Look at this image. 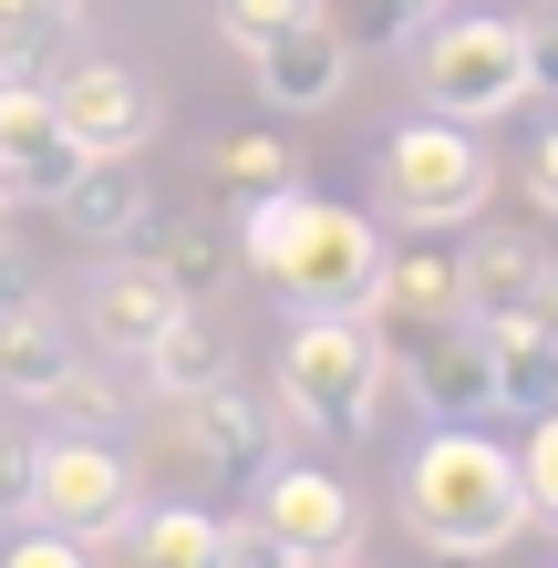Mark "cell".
I'll return each instance as SVG.
<instances>
[{
    "instance_id": "e575fe53",
    "label": "cell",
    "mask_w": 558,
    "mask_h": 568,
    "mask_svg": "<svg viewBox=\"0 0 558 568\" xmlns=\"http://www.w3.org/2000/svg\"><path fill=\"white\" fill-rule=\"evenodd\" d=\"M528 11H538V0H528Z\"/></svg>"
},
{
    "instance_id": "f1b7e54d",
    "label": "cell",
    "mask_w": 558,
    "mask_h": 568,
    "mask_svg": "<svg viewBox=\"0 0 558 568\" xmlns=\"http://www.w3.org/2000/svg\"><path fill=\"white\" fill-rule=\"evenodd\" d=\"M217 558H239V568H270V558H280V538H270L258 517H217Z\"/></svg>"
},
{
    "instance_id": "7c38bea8",
    "label": "cell",
    "mask_w": 558,
    "mask_h": 568,
    "mask_svg": "<svg viewBox=\"0 0 558 568\" xmlns=\"http://www.w3.org/2000/svg\"><path fill=\"white\" fill-rule=\"evenodd\" d=\"M373 331H383V352H414L424 331H445V321H466V280H455V258L445 248H414V258H393L383 248V270H373Z\"/></svg>"
},
{
    "instance_id": "d6a6232c",
    "label": "cell",
    "mask_w": 558,
    "mask_h": 568,
    "mask_svg": "<svg viewBox=\"0 0 558 568\" xmlns=\"http://www.w3.org/2000/svg\"><path fill=\"white\" fill-rule=\"evenodd\" d=\"M528 331H548V342H558V258H548V280H538V300H528Z\"/></svg>"
},
{
    "instance_id": "3957f363",
    "label": "cell",
    "mask_w": 558,
    "mask_h": 568,
    "mask_svg": "<svg viewBox=\"0 0 558 568\" xmlns=\"http://www.w3.org/2000/svg\"><path fill=\"white\" fill-rule=\"evenodd\" d=\"M383 383H393V352L373 311H301L280 342V414L311 424V434H342V445H363L383 424Z\"/></svg>"
},
{
    "instance_id": "e0dca14e",
    "label": "cell",
    "mask_w": 558,
    "mask_h": 568,
    "mask_svg": "<svg viewBox=\"0 0 558 568\" xmlns=\"http://www.w3.org/2000/svg\"><path fill=\"white\" fill-rule=\"evenodd\" d=\"M135 362H145V383H155V404H186V393H207V383L239 373V352H227V331L207 321V300H186Z\"/></svg>"
},
{
    "instance_id": "6da1fadb",
    "label": "cell",
    "mask_w": 558,
    "mask_h": 568,
    "mask_svg": "<svg viewBox=\"0 0 558 568\" xmlns=\"http://www.w3.org/2000/svg\"><path fill=\"white\" fill-rule=\"evenodd\" d=\"M404 538L435 548V558H497L517 527H528V476H517V455L497 434L476 424H435L404 465Z\"/></svg>"
},
{
    "instance_id": "f546056e",
    "label": "cell",
    "mask_w": 558,
    "mask_h": 568,
    "mask_svg": "<svg viewBox=\"0 0 558 568\" xmlns=\"http://www.w3.org/2000/svg\"><path fill=\"white\" fill-rule=\"evenodd\" d=\"M11 568H83V538H62V527H31V538H11Z\"/></svg>"
},
{
    "instance_id": "4dcf8cb0",
    "label": "cell",
    "mask_w": 558,
    "mask_h": 568,
    "mask_svg": "<svg viewBox=\"0 0 558 568\" xmlns=\"http://www.w3.org/2000/svg\"><path fill=\"white\" fill-rule=\"evenodd\" d=\"M31 300H42V270H31V258L0 239V321H11V311H31Z\"/></svg>"
},
{
    "instance_id": "30bf717a",
    "label": "cell",
    "mask_w": 558,
    "mask_h": 568,
    "mask_svg": "<svg viewBox=\"0 0 558 568\" xmlns=\"http://www.w3.org/2000/svg\"><path fill=\"white\" fill-rule=\"evenodd\" d=\"M83 145L62 135L52 114V83H0V176H11V207L31 196V207H52L62 186H73Z\"/></svg>"
},
{
    "instance_id": "8fae6325",
    "label": "cell",
    "mask_w": 558,
    "mask_h": 568,
    "mask_svg": "<svg viewBox=\"0 0 558 568\" xmlns=\"http://www.w3.org/2000/svg\"><path fill=\"white\" fill-rule=\"evenodd\" d=\"M248 73H258V93H270L280 114H332V104H342V83H352V42L311 11V21L270 31V42L248 52Z\"/></svg>"
},
{
    "instance_id": "d6986e66",
    "label": "cell",
    "mask_w": 558,
    "mask_h": 568,
    "mask_svg": "<svg viewBox=\"0 0 558 568\" xmlns=\"http://www.w3.org/2000/svg\"><path fill=\"white\" fill-rule=\"evenodd\" d=\"M73 362H83V352H73V321H62L52 300L11 311V321H0V404H42Z\"/></svg>"
},
{
    "instance_id": "44dd1931",
    "label": "cell",
    "mask_w": 558,
    "mask_h": 568,
    "mask_svg": "<svg viewBox=\"0 0 558 568\" xmlns=\"http://www.w3.org/2000/svg\"><path fill=\"white\" fill-rule=\"evenodd\" d=\"M207 186L227 196V207H258V196L301 186V155H290L280 135H217V155H207Z\"/></svg>"
},
{
    "instance_id": "1f68e13d",
    "label": "cell",
    "mask_w": 558,
    "mask_h": 568,
    "mask_svg": "<svg viewBox=\"0 0 558 568\" xmlns=\"http://www.w3.org/2000/svg\"><path fill=\"white\" fill-rule=\"evenodd\" d=\"M528 196H538V207L558 217V124H548L538 145H528Z\"/></svg>"
},
{
    "instance_id": "83f0119b",
    "label": "cell",
    "mask_w": 558,
    "mask_h": 568,
    "mask_svg": "<svg viewBox=\"0 0 558 568\" xmlns=\"http://www.w3.org/2000/svg\"><path fill=\"white\" fill-rule=\"evenodd\" d=\"M517 42H528V93H558V0H538L517 21Z\"/></svg>"
},
{
    "instance_id": "603a6c76",
    "label": "cell",
    "mask_w": 558,
    "mask_h": 568,
    "mask_svg": "<svg viewBox=\"0 0 558 568\" xmlns=\"http://www.w3.org/2000/svg\"><path fill=\"white\" fill-rule=\"evenodd\" d=\"M124 548L155 558V568H217V517H196V507H155L124 527Z\"/></svg>"
},
{
    "instance_id": "7402d4cb",
    "label": "cell",
    "mask_w": 558,
    "mask_h": 568,
    "mask_svg": "<svg viewBox=\"0 0 558 568\" xmlns=\"http://www.w3.org/2000/svg\"><path fill=\"white\" fill-rule=\"evenodd\" d=\"M321 21H332L352 52H414L424 31L445 21V0H321Z\"/></svg>"
},
{
    "instance_id": "836d02e7",
    "label": "cell",
    "mask_w": 558,
    "mask_h": 568,
    "mask_svg": "<svg viewBox=\"0 0 558 568\" xmlns=\"http://www.w3.org/2000/svg\"><path fill=\"white\" fill-rule=\"evenodd\" d=\"M0 207H11V176H0Z\"/></svg>"
},
{
    "instance_id": "4fadbf2b",
    "label": "cell",
    "mask_w": 558,
    "mask_h": 568,
    "mask_svg": "<svg viewBox=\"0 0 558 568\" xmlns=\"http://www.w3.org/2000/svg\"><path fill=\"white\" fill-rule=\"evenodd\" d=\"M414 373V404L424 414H445V424H476V414H497V362H486V321H445V331H424L414 352H393Z\"/></svg>"
},
{
    "instance_id": "ba28073f",
    "label": "cell",
    "mask_w": 558,
    "mask_h": 568,
    "mask_svg": "<svg viewBox=\"0 0 558 568\" xmlns=\"http://www.w3.org/2000/svg\"><path fill=\"white\" fill-rule=\"evenodd\" d=\"M52 114H62V135L83 155H145V135H155V93H145V73H124V62H62Z\"/></svg>"
},
{
    "instance_id": "cb8c5ba5",
    "label": "cell",
    "mask_w": 558,
    "mask_h": 568,
    "mask_svg": "<svg viewBox=\"0 0 558 568\" xmlns=\"http://www.w3.org/2000/svg\"><path fill=\"white\" fill-rule=\"evenodd\" d=\"M42 404H52V424H62V434H124V424H135L124 383H114V373H83V362L42 393Z\"/></svg>"
},
{
    "instance_id": "4316f807",
    "label": "cell",
    "mask_w": 558,
    "mask_h": 568,
    "mask_svg": "<svg viewBox=\"0 0 558 568\" xmlns=\"http://www.w3.org/2000/svg\"><path fill=\"white\" fill-rule=\"evenodd\" d=\"M31 465H42V445L21 424H0V517H31Z\"/></svg>"
},
{
    "instance_id": "484cf974",
    "label": "cell",
    "mask_w": 558,
    "mask_h": 568,
    "mask_svg": "<svg viewBox=\"0 0 558 568\" xmlns=\"http://www.w3.org/2000/svg\"><path fill=\"white\" fill-rule=\"evenodd\" d=\"M321 0H217V31H227V52H258L270 31H290V21H311Z\"/></svg>"
},
{
    "instance_id": "d4e9b609",
    "label": "cell",
    "mask_w": 558,
    "mask_h": 568,
    "mask_svg": "<svg viewBox=\"0 0 558 568\" xmlns=\"http://www.w3.org/2000/svg\"><path fill=\"white\" fill-rule=\"evenodd\" d=\"M517 476H528V517H548V527H558V404H548V414H528Z\"/></svg>"
},
{
    "instance_id": "ffe728a7",
    "label": "cell",
    "mask_w": 558,
    "mask_h": 568,
    "mask_svg": "<svg viewBox=\"0 0 558 568\" xmlns=\"http://www.w3.org/2000/svg\"><path fill=\"white\" fill-rule=\"evenodd\" d=\"M486 362H497V414H548L558 404V342L528 321H486Z\"/></svg>"
},
{
    "instance_id": "8992f818",
    "label": "cell",
    "mask_w": 558,
    "mask_h": 568,
    "mask_svg": "<svg viewBox=\"0 0 558 568\" xmlns=\"http://www.w3.org/2000/svg\"><path fill=\"white\" fill-rule=\"evenodd\" d=\"M31 517L83 538V548H124V527H135V465H124V445L114 434H52L42 465H31Z\"/></svg>"
},
{
    "instance_id": "52a82bcc",
    "label": "cell",
    "mask_w": 558,
    "mask_h": 568,
    "mask_svg": "<svg viewBox=\"0 0 558 568\" xmlns=\"http://www.w3.org/2000/svg\"><path fill=\"white\" fill-rule=\"evenodd\" d=\"M258 486H270L258 496V527L280 538V558H301V568H352L363 558V507H352V486L332 465H270Z\"/></svg>"
},
{
    "instance_id": "5b68a950",
    "label": "cell",
    "mask_w": 558,
    "mask_h": 568,
    "mask_svg": "<svg viewBox=\"0 0 558 568\" xmlns=\"http://www.w3.org/2000/svg\"><path fill=\"white\" fill-rule=\"evenodd\" d=\"M424 114H455V124H507L517 104H528V42H517V21L497 11H445L435 31H424Z\"/></svg>"
},
{
    "instance_id": "5bb4252c",
    "label": "cell",
    "mask_w": 558,
    "mask_h": 568,
    "mask_svg": "<svg viewBox=\"0 0 558 568\" xmlns=\"http://www.w3.org/2000/svg\"><path fill=\"white\" fill-rule=\"evenodd\" d=\"M176 311H186V290H176L166 270H155L145 248L104 258V270H93V290H83V321H93V342H104V352H124V362H135V352L155 342V331L176 321Z\"/></svg>"
},
{
    "instance_id": "9a60e30c",
    "label": "cell",
    "mask_w": 558,
    "mask_h": 568,
    "mask_svg": "<svg viewBox=\"0 0 558 568\" xmlns=\"http://www.w3.org/2000/svg\"><path fill=\"white\" fill-rule=\"evenodd\" d=\"M124 248H145L155 270H166V280L186 290V300H217L227 280L248 270V258H239V227H227V217H176V227L135 217V239H124Z\"/></svg>"
},
{
    "instance_id": "9c48e42d",
    "label": "cell",
    "mask_w": 558,
    "mask_h": 568,
    "mask_svg": "<svg viewBox=\"0 0 558 568\" xmlns=\"http://www.w3.org/2000/svg\"><path fill=\"white\" fill-rule=\"evenodd\" d=\"M280 424L290 414L258 404V393H239V373L176 404V434H186V455L207 465V476H270V465H280Z\"/></svg>"
},
{
    "instance_id": "ac0fdd59",
    "label": "cell",
    "mask_w": 558,
    "mask_h": 568,
    "mask_svg": "<svg viewBox=\"0 0 558 568\" xmlns=\"http://www.w3.org/2000/svg\"><path fill=\"white\" fill-rule=\"evenodd\" d=\"M455 280H466V321H528V300L548 280V248L497 227V239H476L466 258H455Z\"/></svg>"
},
{
    "instance_id": "277c9868",
    "label": "cell",
    "mask_w": 558,
    "mask_h": 568,
    "mask_svg": "<svg viewBox=\"0 0 558 568\" xmlns=\"http://www.w3.org/2000/svg\"><path fill=\"white\" fill-rule=\"evenodd\" d=\"M373 176H383V217H393V227H476L497 165H486L476 124L424 114V124H404V135L373 155Z\"/></svg>"
},
{
    "instance_id": "7a4b0ae2",
    "label": "cell",
    "mask_w": 558,
    "mask_h": 568,
    "mask_svg": "<svg viewBox=\"0 0 558 568\" xmlns=\"http://www.w3.org/2000/svg\"><path fill=\"white\" fill-rule=\"evenodd\" d=\"M239 258L270 280L290 311H363L373 270H383V227L342 196H311V186H280L239 207Z\"/></svg>"
},
{
    "instance_id": "2e32d148",
    "label": "cell",
    "mask_w": 558,
    "mask_h": 568,
    "mask_svg": "<svg viewBox=\"0 0 558 568\" xmlns=\"http://www.w3.org/2000/svg\"><path fill=\"white\" fill-rule=\"evenodd\" d=\"M52 207H62V227H73V239L124 248L155 196H145V165H135V155H83V165H73V186H62Z\"/></svg>"
}]
</instances>
